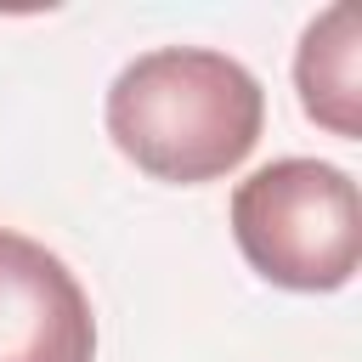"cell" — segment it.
Listing matches in <instances>:
<instances>
[{
  "instance_id": "6da1fadb",
  "label": "cell",
  "mask_w": 362,
  "mask_h": 362,
  "mask_svg": "<svg viewBox=\"0 0 362 362\" xmlns=\"http://www.w3.org/2000/svg\"><path fill=\"white\" fill-rule=\"evenodd\" d=\"M266 130L260 79L209 45H158L107 85V136L153 181L198 187L232 175Z\"/></svg>"
},
{
  "instance_id": "7a4b0ae2",
  "label": "cell",
  "mask_w": 362,
  "mask_h": 362,
  "mask_svg": "<svg viewBox=\"0 0 362 362\" xmlns=\"http://www.w3.org/2000/svg\"><path fill=\"white\" fill-rule=\"evenodd\" d=\"M232 238L243 260L294 294H334L362 260L356 181L322 158L260 164L232 192Z\"/></svg>"
},
{
  "instance_id": "3957f363",
  "label": "cell",
  "mask_w": 362,
  "mask_h": 362,
  "mask_svg": "<svg viewBox=\"0 0 362 362\" xmlns=\"http://www.w3.org/2000/svg\"><path fill=\"white\" fill-rule=\"evenodd\" d=\"M0 362H96L79 277L45 243L0 226Z\"/></svg>"
},
{
  "instance_id": "277c9868",
  "label": "cell",
  "mask_w": 362,
  "mask_h": 362,
  "mask_svg": "<svg viewBox=\"0 0 362 362\" xmlns=\"http://www.w3.org/2000/svg\"><path fill=\"white\" fill-rule=\"evenodd\" d=\"M362 23L356 6H328L294 51V85H300V107L305 119H317L328 136L356 141L362 136Z\"/></svg>"
}]
</instances>
